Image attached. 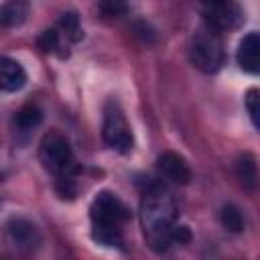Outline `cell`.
Masks as SVG:
<instances>
[{
  "label": "cell",
  "instance_id": "19",
  "mask_svg": "<svg viewBox=\"0 0 260 260\" xmlns=\"http://www.w3.org/2000/svg\"><path fill=\"white\" fill-rule=\"evenodd\" d=\"M191 240V232L187 225H175L173 228V242H179V244H187Z\"/></svg>",
  "mask_w": 260,
  "mask_h": 260
},
{
  "label": "cell",
  "instance_id": "7",
  "mask_svg": "<svg viewBox=\"0 0 260 260\" xmlns=\"http://www.w3.org/2000/svg\"><path fill=\"white\" fill-rule=\"evenodd\" d=\"M6 238H8L12 248L24 250V252L37 248L39 242H41L39 228L26 217H12L6 223Z\"/></svg>",
  "mask_w": 260,
  "mask_h": 260
},
{
  "label": "cell",
  "instance_id": "16",
  "mask_svg": "<svg viewBox=\"0 0 260 260\" xmlns=\"http://www.w3.org/2000/svg\"><path fill=\"white\" fill-rule=\"evenodd\" d=\"M246 110L250 114V120L254 124V128L260 126V91L256 87H252L246 93Z\"/></svg>",
  "mask_w": 260,
  "mask_h": 260
},
{
  "label": "cell",
  "instance_id": "13",
  "mask_svg": "<svg viewBox=\"0 0 260 260\" xmlns=\"http://www.w3.org/2000/svg\"><path fill=\"white\" fill-rule=\"evenodd\" d=\"M236 175L242 183L244 189L248 191H254L256 189V183H258V169H256V160L252 154H244L238 158L236 162Z\"/></svg>",
  "mask_w": 260,
  "mask_h": 260
},
{
  "label": "cell",
  "instance_id": "9",
  "mask_svg": "<svg viewBox=\"0 0 260 260\" xmlns=\"http://www.w3.org/2000/svg\"><path fill=\"white\" fill-rule=\"evenodd\" d=\"M236 59H238V65L248 73L254 75L260 71V37H258V32L244 35V39L240 41Z\"/></svg>",
  "mask_w": 260,
  "mask_h": 260
},
{
  "label": "cell",
  "instance_id": "2",
  "mask_svg": "<svg viewBox=\"0 0 260 260\" xmlns=\"http://www.w3.org/2000/svg\"><path fill=\"white\" fill-rule=\"evenodd\" d=\"M93 240L104 246H122V223L130 217L128 207L112 191H100L89 207Z\"/></svg>",
  "mask_w": 260,
  "mask_h": 260
},
{
  "label": "cell",
  "instance_id": "12",
  "mask_svg": "<svg viewBox=\"0 0 260 260\" xmlns=\"http://www.w3.org/2000/svg\"><path fill=\"white\" fill-rule=\"evenodd\" d=\"M41 122H43V112L35 104L22 106L16 112V116H14V128H16V132H24V134L30 132V130H35Z\"/></svg>",
  "mask_w": 260,
  "mask_h": 260
},
{
  "label": "cell",
  "instance_id": "3",
  "mask_svg": "<svg viewBox=\"0 0 260 260\" xmlns=\"http://www.w3.org/2000/svg\"><path fill=\"white\" fill-rule=\"evenodd\" d=\"M39 160L43 162V167L61 177L73 171V152H71V144L69 140L57 132V130H49L39 144Z\"/></svg>",
  "mask_w": 260,
  "mask_h": 260
},
{
  "label": "cell",
  "instance_id": "8",
  "mask_svg": "<svg viewBox=\"0 0 260 260\" xmlns=\"http://www.w3.org/2000/svg\"><path fill=\"white\" fill-rule=\"evenodd\" d=\"M156 171L162 179L175 185H187L191 181V169L187 160L173 150H167L156 158Z\"/></svg>",
  "mask_w": 260,
  "mask_h": 260
},
{
  "label": "cell",
  "instance_id": "17",
  "mask_svg": "<svg viewBox=\"0 0 260 260\" xmlns=\"http://www.w3.org/2000/svg\"><path fill=\"white\" fill-rule=\"evenodd\" d=\"M37 45H39V49H43L45 53H53V51L59 47V32H57L55 28L43 30L41 37L37 39Z\"/></svg>",
  "mask_w": 260,
  "mask_h": 260
},
{
  "label": "cell",
  "instance_id": "5",
  "mask_svg": "<svg viewBox=\"0 0 260 260\" xmlns=\"http://www.w3.org/2000/svg\"><path fill=\"white\" fill-rule=\"evenodd\" d=\"M102 138L104 142L118 150V152H128L132 148V130H130V124L124 116V112L120 110L118 104L114 102H108L106 108H104V122H102Z\"/></svg>",
  "mask_w": 260,
  "mask_h": 260
},
{
  "label": "cell",
  "instance_id": "4",
  "mask_svg": "<svg viewBox=\"0 0 260 260\" xmlns=\"http://www.w3.org/2000/svg\"><path fill=\"white\" fill-rule=\"evenodd\" d=\"M189 57L195 69L203 73H217L223 65V49H221L219 35H213L207 28L199 30L191 41Z\"/></svg>",
  "mask_w": 260,
  "mask_h": 260
},
{
  "label": "cell",
  "instance_id": "11",
  "mask_svg": "<svg viewBox=\"0 0 260 260\" xmlns=\"http://www.w3.org/2000/svg\"><path fill=\"white\" fill-rule=\"evenodd\" d=\"M28 16V4L22 0H10L0 4V26L2 28H14L20 26Z\"/></svg>",
  "mask_w": 260,
  "mask_h": 260
},
{
  "label": "cell",
  "instance_id": "15",
  "mask_svg": "<svg viewBox=\"0 0 260 260\" xmlns=\"http://www.w3.org/2000/svg\"><path fill=\"white\" fill-rule=\"evenodd\" d=\"M219 219H221L223 228L232 234H240L244 230V215L236 205H223L221 213H219Z\"/></svg>",
  "mask_w": 260,
  "mask_h": 260
},
{
  "label": "cell",
  "instance_id": "14",
  "mask_svg": "<svg viewBox=\"0 0 260 260\" xmlns=\"http://www.w3.org/2000/svg\"><path fill=\"white\" fill-rule=\"evenodd\" d=\"M59 26H61L63 35H65L69 41H73V43L81 41V37H83V28H81V20H79L77 12H73V10L63 12L61 18H59Z\"/></svg>",
  "mask_w": 260,
  "mask_h": 260
},
{
  "label": "cell",
  "instance_id": "18",
  "mask_svg": "<svg viewBox=\"0 0 260 260\" xmlns=\"http://www.w3.org/2000/svg\"><path fill=\"white\" fill-rule=\"evenodd\" d=\"M100 10L104 12V16H118V14H122L126 10V6L120 4V2H102Z\"/></svg>",
  "mask_w": 260,
  "mask_h": 260
},
{
  "label": "cell",
  "instance_id": "6",
  "mask_svg": "<svg viewBox=\"0 0 260 260\" xmlns=\"http://www.w3.org/2000/svg\"><path fill=\"white\" fill-rule=\"evenodd\" d=\"M240 8L232 2H211L203 6V20L205 28L213 35H219L228 28H234L240 22Z\"/></svg>",
  "mask_w": 260,
  "mask_h": 260
},
{
  "label": "cell",
  "instance_id": "1",
  "mask_svg": "<svg viewBox=\"0 0 260 260\" xmlns=\"http://www.w3.org/2000/svg\"><path fill=\"white\" fill-rule=\"evenodd\" d=\"M140 225L148 248L156 254L165 252L173 242L177 207L173 195L160 183H148L140 199Z\"/></svg>",
  "mask_w": 260,
  "mask_h": 260
},
{
  "label": "cell",
  "instance_id": "10",
  "mask_svg": "<svg viewBox=\"0 0 260 260\" xmlns=\"http://www.w3.org/2000/svg\"><path fill=\"white\" fill-rule=\"evenodd\" d=\"M24 83H26L24 67L10 57H0V91L14 93L22 89Z\"/></svg>",
  "mask_w": 260,
  "mask_h": 260
}]
</instances>
